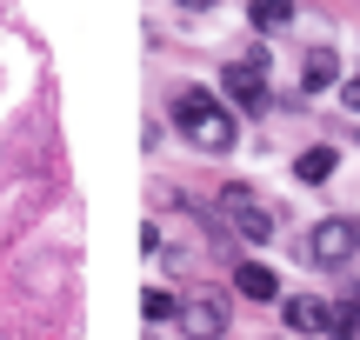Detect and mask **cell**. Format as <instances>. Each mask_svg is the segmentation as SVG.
I'll return each mask as SVG.
<instances>
[{
  "mask_svg": "<svg viewBox=\"0 0 360 340\" xmlns=\"http://www.w3.org/2000/svg\"><path fill=\"white\" fill-rule=\"evenodd\" d=\"M167 114H174V133H180L187 147H200V154H227V147L240 140L233 107L220 100V93H207V87H180Z\"/></svg>",
  "mask_w": 360,
  "mask_h": 340,
  "instance_id": "obj_1",
  "label": "cell"
},
{
  "mask_svg": "<svg viewBox=\"0 0 360 340\" xmlns=\"http://www.w3.org/2000/svg\"><path fill=\"white\" fill-rule=\"evenodd\" d=\"M220 221H227L247 247H267V240L281 234V207H274V200H260L254 187H240V181L220 187Z\"/></svg>",
  "mask_w": 360,
  "mask_h": 340,
  "instance_id": "obj_2",
  "label": "cell"
},
{
  "mask_svg": "<svg viewBox=\"0 0 360 340\" xmlns=\"http://www.w3.org/2000/svg\"><path fill=\"white\" fill-rule=\"evenodd\" d=\"M354 254H360V221L354 214H327V221L307 227V267L340 274V267H354Z\"/></svg>",
  "mask_w": 360,
  "mask_h": 340,
  "instance_id": "obj_3",
  "label": "cell"
},
{
  "mask_svg": "<svg viewBox=\"0 0 360 340\" xmlns=\"http://www.w3.org/2000/svg\"><path fill=\"white\" fill-rule=\"evenodd\" d=\"M220 100L240 107V114H267V107H274V87H267V60H260V47L247 53V60H227V67H220Z\"/></svg>",
  "mask_w": 360,
  "mask_h": 340,
  "instance_id": "obj_4",
  "label": "cell"
},
{
  "mask_svg": "<svg viewBox=\"0 0 360 340\" xmlns=\"http://www.w3.org/2000/svg\"><path fill=\"white\" fill-rule=\"evenodd\" d=\"M180 334L187 340H220L227 334V301H220V294H193V301H180Z\"/></svg>",
  "mask_w": 360,
  "mask_h": 340,
  "instance_id": "obj_5",
  "label": "cell"
},
{
  "mask_svg": "<svg viewBox=\"0 0 360 340\" xmlns=\"http://www.w3.org/2000/svg\"><path fill=\"white\" fill-rule=\"evenodd\" d=\"M281 320H287V334H321L327 340V301H321V294H287V301H281Z\"/></svg>",
  "mask_w": 360,
  "mask_h": 340,
  "instance_id": "obj_6",
  "label": "cell"
},
{
  "mask_svg": "<svg viewBox=\"0 0 360 340\" xmlns=\"http://www.w3.org/2000/svg\"><path fill=\"white\" fill-rule=\"evenodd\" d=\"M334 80H340V53L327 47V40H314V47L300 53V87H307V93H327Z\"/></svg>",
  "mask_w": 360,
  "mask_h": 340,
  "instance_id": "obj_7",
  "label": "cell"
},
{
  "mask_svg": "<svg viewBox=\"0 0 360 340\" xmlns=\"http://www.w3.org/2000/svg\"><path fill=\"white\" fill-rule=\"evenodd\" d=\"M233 294H240V301H274V294H281V274H274L267 261H240L233 267Z\"/></svg>",
  "mask_w": 360,
  "mask_h": 340,
  "instance_id": "obj_8",
  "label": "cell"
},
{
  "mask_svg": "<svg viewBox=\"0 0 360 340\" xmlns=\"http://www.w3.org/2000/svg\"><path fill=\"white\" fill-rule=\"evenodd\" d=\"M334 167H340V147H300V154H294V181L300 187L334 181Z\"/></svg>",
  "mask_w": 360,
  "mask_h": 340,
  "instance_id": "obj_9",
  "label": "cell"
},
{
  "mask_svg": "<svg viewBox=\"0 0 360 340\" xmlns=\"http://www.w3.org/2000/svg\"><path fill=\"white\" fill-rule=\"evenodd\" d=\"M294 0H247V27L254 34H281V27H294Z\"/></svg>",
  "mask_w": 360,
  "mask_h": 340,
  "instance_id": "obj_10",
  "label": "cell"
},
{
  "mask_svg": "<svg viewBox=\"0 0 360 340\" xmlns=\"http://www.w3.org/2000/svg\"><path fill=\"white\" fill-rule=\"evenodd\" d=\"M327 340H360V307L354 301H327Z\"/></svg>",
  "mask_w": 360,
  "mask_h": 340,
  "instance_id": "obj_11",
  "label": "cell"
},
{
  "mask_svg": "<svg viewBox=\"0 0 360 340\" xmlns=\"http://www.w3.org/2000/svg\"><path fill=\"white\" fill-rule=\"evenodd\" d=\"M141 314H147V320H174L180 301H174V294H160V287H147V294H141Z\"/></svg>",
  "mask_w": 360,
  "mask_h": 340,
  "instance_id": "obj_12",
  "label": "cell"
},
{
  "mask_svg": "<svg viewBox=\"0 0 360 340\" xmlns=\"http://www.w3.org/2000/svg\"><path fill=\"white\" fill-rule=\"evenodd\" d=\"M340 100H347L354 114H360V74H354V80H340Z\"/></svg>",
  "mask_w": 360,
  "mask_h": 340,
  "instance_id": "obj_13",
  "label": "cell"
},
{
  "mask_svg": "<svg viewBox=\"0 0 360 340\" xmlns=\"http://www.w3.org/2000/svg\"><path fill=\"white\" fill-rule=\"evenodd\" d=\"M347 301H354V307H360V280H354V287H347Z\"/></svg>",
  "mask_w": 360,
  "mask_h": 340,
  "instance_id": "obj_14",
  "label": "cell"
}]
</instances>
